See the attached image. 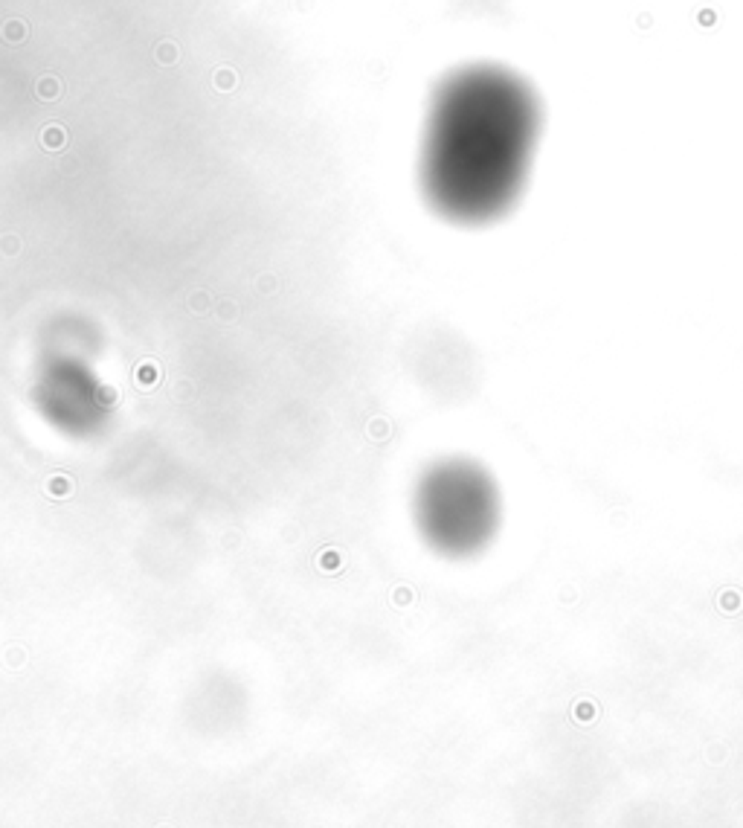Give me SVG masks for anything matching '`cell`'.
<instances>
[{
	"instance_id": "obj_1",
	"label": "cell",
	"mask_w": 743,
	"mask_h": 828,
	"mask_svg": "<svg viewBox=\"0 0 743 828\" xmlns=\"http://www.w3.org/2000/svg\"><path fill=\"white\" fill-rule=\"evenodd\" d=\"M543 134L537 87L502 64L453 70L430 105L421 186L442 218L482 227L522 198Z\"/></svg>"
},
{
	"instance_id": "obj_2",
	"label": "cell",
	"mask_w": 743,
	"mask_h": 828,
	"mask_svg": "<svg viewBox=\"0 0 743 828\" xmlns=\"http://www.w3.org/2000/svg\"><path fill=\"white\" fill-rule=\"evenodd\" d=\"M502 500L497 479L476 459L453 457L424 471L415 489V523L439 555L473 558L491 547Z\"/></svg>"
},
{
	"instance_id": "obj_3",
	"label": "cell",
	"mask_w": 743,
	"mask_h": 828,
	"mask_svg": "<svg viewBox=\"0 0 743 828\" xmlns=\"http://www.w3.org/2000/svg\"><path fill=\"white\" fill-rule=\"evenodd\" d=\"M35 401L44 419L73 436L96 430L108 416L105 386L79 355H56L41 366Z\"/></svg>"
}]
</instances>
